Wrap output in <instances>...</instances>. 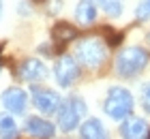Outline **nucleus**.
<instances>
[{"label": "nucleus", "instance_id": "obj_1", "mask_svg": "<svg viewBox=\"0 0 150 139\" xmlns=\"http://www.w3.org/2000/svg\"><path fill=\"white\" fill-rule=\"evenodd\" d=\"M148 60L150 56L144 47H125L120 49L118 56H116V73L125 79H131V77H137V75L148 66Z\"/></svg>", "mask_w": 150, "mask_h": 139}, {"label": "nucleus", "instance_id": "obj_2", "mask_svg": "<svg viewBox=\"0 0 150 139\" xmlns=\"http://www.w3.org/2000/svg\"><path fill=\"white\" fill-rule=\"evenodd\" d=\"M103 111L112 120L125 122L133 114V94L122 86H112L103 101Z\"/></svg>", "mask_w": 150, "mask_h": 139}, {"label": "nucleus", "instance_id": "obj_3", "mask_svg": "<svg viewBox=\"0 0 150 139\" xmlns=\"http://www.w3.org/2000/svg\"><path fill=\"white\" fill-rule=\"evenodd\" d=\"M75 58L88 68H99L107 58V43L99 37L81 39L75 45Z\"/></svg>", "mask_w": 150, "mask_h": 139}, {"label": "nucleus", "instance_id": "obj_4", "mask_svg": "<svg viewBox=\"0 0 150 139\" xmlns=\"http://www.w3.org/2000/svg\"><path fill=\"white\" fill-rule=\"evenodd\" d=\"M86 101L81 96H67L58 109V128L62 133H71L81 126V120L86 116Z\"/></svg>", "mask_w": 150, "mask_h": 139}, {"label": "nucleus", "instance_id": "obj_5", "mask_svg": "<svg viewBox=\"0 0 150 139\" xmlns=\"http://www.w3.org/2000/svg\"><path fill=\"white\" fill-rule=\"evenodd\" d=\"M54 77H56V83L60 88H71L75 81L79 77V62L77 58H73V56L64 54L60 56L56 60V64H54Z\"/></svg>", "mask_w": 150, "mask_h": 139}, {"label": "nucleus", "instance_id": "obj_6", "mask_svg": "<svg viewBox=\"0 0 150 139\" xmlns=\"http://www.w3.org/2000/svg\"><path fill=\"white\" fill-rule=\"evenodd\" d=\"M32 103L41 114H58L62 99L56 90L45 88V86H35L32 88Z\"/></svg>", "mask_w": 150, "mask_h": 139}, {"label": "nucleus", "instance_id": "obj_7", "mask_svg": "<svg viewBox=\"0 0 150 139\" xmlns=\"http://www.w3.org/2000/svg\"><path fill=\"white\" fill-rule=\"evenodd\" d=\"M0 101H2V105L9 109L11 114H24L26 105H28V94H26V90H22V88L11 86L0 94Z\"/></svg>", "mask_w": 150, "mask_h": 139}, {"label": "nucleus", "instance_id": "obj_8", "mask_svg": "<svg viewBox=\"0 0 150 139\" xmlns=\"http://www.w3.org/2000/svg\"><path fill=\"white\" fill-rule=\"evenodd\" d=\"M19 77L24 81H30V83H37V81H43L47 77V66L45 62H41L39 58H28L19 64Z\"/></svg>", "mask_w": 150, "mask_h": 139}, {"label": "nucleus", "instance_id": "obj_9", "mask_svg": "<svg viewBox=\"0 0 150 139\" xmlns=\"http://www.w3.org/2000/svg\"><path fill=\"white\" fill-rule=\"evenodd\" d=\"M26 133L35 139H52L56 135V126L45 120V118H39V116H32L26 120Z\"/></svg>", "mask_w": 150, "mask_h": 139}, {"label": "nucleus", "instance_id": "obj_10", "mask_svg": "<svg viewBox=\"0 0 150 139\" xmlns=\"http://www.w3.org/2000/svg\"><path fill=\"white\" fill-rule=\"evenodd\" d=\"M148 124L144 118H127L120 126V137L122 139H148Z\"/></svg>", "mask_w": 150, "mask_h": 139}, {"label": "nucleus", "instance_id": "obj_11", "mask_svg": "<svg viewBox=\"0 0 150 139\" xmlns=\"http://www.w3.org/2000/svg\"><path fill=\"white\" fill-rule=\"evenodd\" d=\"M79 137L81 139H110V133H107L105 124L99 118H88L79 126Z\"/></svg>", "mask_w": 150, "mask_h": 139}, {"label": "nucleus", "instance_id": "obj_12", "mask_svg": "<svg viewBox=\"0 0 150 139\" xmlns=\"http://www.w3.org/2000/svg\"><path fill=\"white\" fill-rule=\"evenodd\" d=\"M99 13V2L97 0H79L77 6H75V19L81 26H90L94 24Z\"/></svg>", "mask_w": 150, "mask_h": 139}, {"label": "nucleus", "instance_id": "obj_13", "mask_svg": "<svg viewBox=\"0 0 150 139\" xmlns=\"http://www.w3.org/2000/svg\"><path fill=\"white\" fill-rule=\"evenodd\" d=\"M52 37H54V43H56L58 47H64L67 43H71V41L75 39V28L71 24H67V22H60V24L54 26Z\"/></svg>", "mask_w": 150, "mask_h": 139}, {"label": "nucleus", "instance_id": "obj_14", "mask_svg": "<svg viewBox=\"0 0 150 139\" xmlns=\"http://www.w3.org/2000/svg\"><path fill=\"white\" fill-rule=\"evenodd\" d=\"M17 135H19V128L13 120V116L9 114L0 116V139H17Z\"/></svg>", "mask_w": 150, "mask_h": 139}, {"label": "nucleus", "instance_id": "obj_15", "mask_svg": "<svg viewBox=\"0 0 150 139\" xmlns=\"http://www.w3.org/2000/svg\"><path fill=\"white\" fill-rule=\"evenodd\" d=\"M97 2H99V9L112 19L120 17L122 9H125V2H122V0H97Z\"/></svg>", "mask_w": 150, "mask_h": 139}, {"label": "nucleus", "instance_id": "obj_16", "mask_svg": "<svg viewBox=\"0 0 150 139\" xmlns=\"http://www.w3.org/2000/svg\"><path fill=\"white\" fill-rule=\"evenodd\" d=\"M135 17H137L139 22L150 19V0H142V2L137 4V9H135Z\"/></svg>", "mask_w": 150, "mask_h": 139}, {"label": "nucleus", "instance_id": "obj_17", "mask_svg": "<svg viewBox=\"0 0 150 139\" xmlns=\"http://www.w3.org/2000/svg\"><path fill=\"white\" fill-rule=\"evenodd\" d=\"M142 107L146 114H150V81L142 86Z\"/></svg>", "mask_w": 150, "mask_h": 139}, {"label": "nucleus", "instance_id": "obj_18", "mask_svg": "<svg viewBox=\"0 0 150 139\" xmlns=\"http://www.w3.org/2000/svg\"><path fill=\"white\" fill-rule=\"evenodd\" d=\"M60 6H62V0H52L50 2V13H58Z\"/></svg>", "mask_w": 150, "mask_h": 139}, {"label": "nucleus", "instance_id": "obj_19", "mask_svg": "<svg viewBox=\"0 0 150 139\" xmlns=\"http://www.w3.org/2000/svg\"><path fill=\"white\" fill-rule=\"evenodd\" d=\"M17 9H19V15H30V9H28V4H26V2H19Z\"/></svg>", "mask_w": 150, "mask_h": 139}, {"label": "nucleus", "instance_id": "obj_20", "mask_svg": "<svg viewBox=\"0 0 150 139\" xmlns=\"http://www.w3.org/2000/svg\"><path fill=\"white\" fill-rule=\"evenodd\" d=\"M2 11H4V4H2V0H0V17H2Z\"/></svg>", "mask_w": 150, "mask_h": 139}, {"label": "nucleus", "instance_id": "obj_21", "mask_svg": "<svg viewBox=\"0 0 150 139\" xmlns=\"http://www.w3.org/2000/svg\"><path fill=\"white\" fill-rule=\"evenodd\" d=\"M146 43L150 45V30H148V34H146Z\"/></svg>", "mask_w": 150, "mask_h": 139}, {"label": "nucleus", "instance_id": "obj_22", "mask_svg": "<svg viewBox=\"0 0 150 139\" xmlns=\"http://www.w3.org/2000/svg\"><path fill=\"white\" fill-rule=\"evenodd\" d=\"M148 139H150V131H148Z\"/></svg>", "mask_w": 150, "mask_h": 139}]
</instances>
